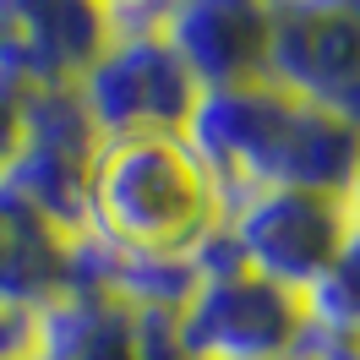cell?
Wrapping results in <instances>:
<instances>
[{
  "instance_id": "cell-1",
  "label": "cell",
  "mask_w": 360,
  "mask_h": 360,
  "mask_svg": "<svg viewBox=\"0 0 360 360\" xmlns=\"http://www.w3.org/2000/svg\"><path fill=\"white\" fill-rule=\"evenodd\" d=\"M180 142L207 169L224 207L246 191H262V186L344 197L360 158L355 126L290 98L268 77L240 82V88L197 93V104L180 126Z\"/></svg>"
},
{
  "instance_id": "cell-2",
  "label": "cell",
  "mask_w": 360,
  "mask_h": 360,
  "mask_svg": "<svg viewBox=\"0 0 360 360\" xmlns=\"http://www.w3.org/2000/svg\"><path fill=\"white\" fill-rule=\"evenodd\" d=\"M224 224V202L180 136L98 142L88 180V235L115 251L191 257Z\"/></svg>"
},
{
  "instance_id": "cell-3",
  "label": "cell",
  "mask_w": 360,
  "mask_h": 360,
  "mask_svg": "<svg viewBox=\"0 0 360 360\" xmlns=\"http://www.w3.org/2000/svg\"><path fill=\"white\" fill-rule=\"evenodd\" d=\"M197 290L175 311V338L186 360H300L306 355V306L235 262L224 235L197 246Z\"/></svg>"
},
{
  "instance_id": "cell-4",
  "label": "cell",
  "mask_w": 360,
  "mask_h": 360,
  "mask_svg": "<svg viewBox=\"0 0 360 360\" xmlns=\"http://www.w3.org/2000/svg\"><path fill=\"white\" fill-rule=\"evenodd\" d=\"M77 104L98 142L115 136H180L197 104L191 71L175 60L158 27H115L104 55L77 77Z\"/></svg>"
},
{
  "instance_id": "cell-5",
  "label": "cell",
  "mask_w": 360,
  "mask_h": 360,
  "mask_svg": "<svg viewBox=\"0 0 360 360\" xmlns=\"http://www.w3.org/2000/svg\"><path fill=\"white\" fill-rule=\"evenodd\" d=\"M98 131L77 104V88L22 93V148L6 164L0 191L60 235H88V180Z\"/></svg>"
},
{
  "instance_id": "cell-6",
  "label": "cell",
  "mask_w": 360,
  "mask_h": 360,
  "mask_svg": "<svg viewBox=\"0 0 360 360\" xmlns=\"http://www.w3.org/2000/svg\"><path fill=\"white\" fill-rule=\"evenodd\" d=\"M219 235L229 240L235 262L246 273L290 295H306L338 257L344 235H349V213L338 197H322V191L262 186L224 207Z\"/></svg>"
},
{
  "instance_id": "cell-7",
  "label": "cell",
  "mask_w": 360,
  "mask_h": 360,
  "mask_svg": "<svg viewBox=\"0 0 360 360\" xmlns=\"http://www.w3.org/2000/svg\"><path fill=\"white\" fill-rule=\"evenodd\" d=\"M273 88L328 110L360 131V0H284L273 6L268 66Z\"/></svg>"
},
{
  "instance_id": "cell-8",
  "label": "cell",
  "mask_w": 360,
  "mask_h": 360,
  "mask_svg": "<svg viewBox=\"0 0 360 360\" xmlns=\"http://www.w3.org/2000/svg\"><path fill=\"white\" fill-rule=\"evenodd\" d=\"M110 33L115 22L98 0H0V77L22 93L77 88Z\"/></svg>"
},
{
  "instance_id": "cell-9",
  "label": "cell",
  "mask_w": 360,
  "mask_h": 360,
  "mask_svg": "<svg viewBox=\"0 0 360 360\" xmlns=\"http://www.w3.org/2000/svg\"><path fill=\"white\" fill-rule=\"evenodd\" d=\"M158 33L191 71L197 93L257 82L268 66L273 6L268 0H164Z\"/></svg>"
},
{
  "instance_id": "cell-10",
  "label": "cell",
  "mask_w": 360,
  "mask_h": 360,
  "mask_svg": "<svg viewBox=\"0 0 360 360\" xmlns=\"http://www.w3.org/2000/svg\"><path fill=\"white\" fill-rule=\"evenodd\" d=\"M71 240L33 219L22 202H11V229H6V251H0V306H22V311H44L71 290Z\"/></svg>"
},
{
  "instance_id": "cell-11",
  "label": "cell",
  "mask_w": 360,
  "mask_h": 360,
  "mask_svg": "<svg viewBox=\"0 0 360 360\" xmlns=\"http://www.w3.org/2000/svg\"><path fill=\"white\" fill-rule=\"evenodd\" d=\"M39 360H136L131 311L115 295H60L39 311Z\"/></svg>"
},
{
  "instance_id": "cell-12",
  "label": "cell",
  "mask_w": 360,
  "mask_h": 360,
  "mask_svg": "<svg viewBox=\"0 0 360 360\" xmlns=\"http://www.w3.org/2000/svg\"><path fill=\"white\" fill-rule=\"evenodd\" d=\"M300 306H306L311 344L360 349V229L355 224H349V235H344L338 257L328 262V273L300 295Z\"/></svg>"
},
{
  "instance_id": "cell-13",
  "label": "cell",
  "mask_w": 360,
  "mask_h": 360,
  "mask_svg": "<svg viewBox=\"0 0 360 360\" xmlns=\"http://www.w3.org/2000/svg\"><path fill=\"white\" fill-rule=\"evenodd\" d=\"M39 355V311L0 306V360H33Z\"/></svg>"
},
{
  "instance_id": "cell-14",
  "label": "cell",
  "mask_w": 360,
  "mask_h": 360,
  "mask_svg": "<svg viewBox=\"0 0 360 360\" xmlns=\"http://www.w3.org/2000/svg\"><path fill=\"white\" fill-rule=\"evenodd\" d=\"M22 148V88L0 77V175Z\"/></svg>"
},
{
  "instance_id": "cell-15",
  "label": "cell",
  "mask_w": 360,
  "mask_h": 360,
  "mask_svg": "<svg viewBox=\"0 0 360 360\" xmlns=\"http://www.w3.org/2000/svg\"><path fill=\"white\" fill-rule=\"evenodd\" d=\"M104 11H110L115 27H158V11H164V0H98Z\"/></svg>"
},
{
  "instance_id": "cell-16",
  "label": "cell",
  "mask_w": 360,
  "mask_h": 360,
  "mask_svg": "<svg viewBox=\"0 0 360 360\" xmlns=\"http://www.w3.org/2000/svg\"><path fill=\"white\" fill-rule=\"evenodd\" d=\"M338 202H344V213H349V224L360 229V158H355V175H349V186H344Z\"/></svg>"
},
{
  "instance_id": "cell-17",
  "label": "cell",
  "mask_w": 360,
  "mask_h": 360,
  "mask_svg": "<svg viewBox=\"0 0 360 360\" xmlns=\"http://www.w3.org/2000/svg\"><path fill=\"white\" fill-rule=\"evenodd\" d=\"M300 360H360V349H328V344H311V338H306V355Z\"/></svg>"
},
{
  "instance_id": "cell-18",
  "label": "cell",
  "mask_w": 360,
  "mask_h": 360,
  "mask_svg": "<svg viewBox=\"0 0 360 360\" xmlns=\"http://www.w3.org/2000/svg\"><path fill=\"white\" fill-rule=\"evenodd\" d=\"M6 229H11V197L0 191V251H6Z\"/></svg>"
},
{
  "instance_id": "cell-19",
  "label": "cell",
  "mask_w": 360,
  "mask_h": 360,
  "mask_svg": "<svg viewBox=\"0 0 360 360\" xmlns=\"http://www.w3.org/2000/svg\"><path fill=\"white\" fill-rule=\"evenodd\" d=\"M33 360H39V355H33Z\"/></svg>"
}]
</instances>
